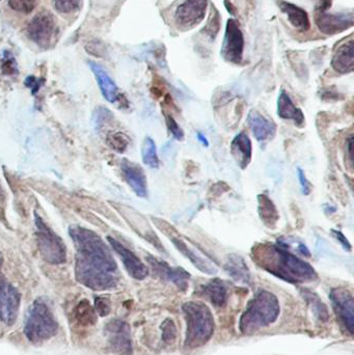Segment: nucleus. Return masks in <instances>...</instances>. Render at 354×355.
<instances>
[{"label":"nucleus","instance_id":"nucleus-22","mask_svg":"<svg viewBox=\"0 0 354 355\" xmlns=\"http://www.w3.org/2000/svg\"><path fill=\"white\" fill-rule=\"evenodd\" d=\"M89 68L95 74L98 85L101 89L102 95L110 103H114L118 99V89L114 81L110 78L105 70L100 64L94 62H89Z\"/></svg>","mask_w":354,"mask_h":355},{"label":"nucleus","instance_id":"nucleus-15","mask_svg":"<svg viewBox=\"0 0 354 355\" xmlns=\"http://www.w3.org/2000/svg\"><path fill=\"white\" fill-rule=\"evenodd\" d=\"M318 29L324 35H333L343 33L353 26V12L328 14L326 10H319L315 17Z\"/></svg>","mask_w":354,"mask_h":355},{"label":"nucleus","instance_id":"nucleus-12","mask_svg":"<svg viewBox=\"0 0 354 355\" xmlns=\"http://www.w3.org/2000/svg\"><path fill=\"white\" fill-rule=\"evenodd\" d=\"M208 0H184L175 12L177 24L185 29L197 26L205 18Z\"/></svg>","mask_w":354,"mask_h":355},{"label":"nucleus","instance_id":"nucleus-29","mask_svg":"<svg viewBox=\"0 0 354 355\" xmlns=\"http://www.w3.org/2000/svg\"><path fill=\"white\" fill-rule=\"evenodd\" d=\"M303 295L305 300H307L309 304L310 308L313 311L315 316L317 317L319 320L326 321L328 319V311L326 308V304H324L319 296L314 292L309 291L308 289L303 290Z\"/></svg>","mask_w":354,"mask_h":355},{"label":"nucleus","instance_id":"nucleus-1","mask_svg":"<svg viewBox=\"0 0 354 355\" xmlns=\"http://www.w3.org/2000/svg\"><path fill=\"white\" fill-rule=\"evenodd\" d=\"M75 256L77 282L95 291H106L118 286V265L107 244L98 234L87 227L74 225L69 229Z\"/></svg>","mask_w":354,"mask_h":355},{"label":"nucleus","instance_id":"nucleus-3","mask_svg":"<svg viewBox=\"0 0 354 355\" xmlns=\"http://www.w3.org/2000/svg\"><path fill=\"white\" fill-rule=\"evenodd\" d=\"M280 312L278 297L267 290H259L241 316L239 329L245 335H251L276 322Z\"/></svg>","mask_w":354,"mask_h":355},{"label":"nucleus","instance_id":"nucleus-37","mask_svg":"<svg viewBox=\"0 0 354 355\" xmlns=\"http://www.w3.org/2000/svg\"><path fill=\"white\" fill-rule=\"evenodd\" d=\"M297 177H299V184H301V192L303 196H309L312 191V184L310 183L307 176H306L305 172L303 168H297Z\"/></svg>","mask_w":354,"mask_h":355},{"label":"nucleus","instance_id":"nucleus-44","mask_svg":"<svg viewBox=\"0 0 354 355\" xmlns=\"http://www.w3.org/2000/svg\"><path fill=\"white\" fill-rule=\"evenodd\" d=\"M2 265V256L1 254H0V266Z\"/></svg>","mask_w":354,"mask_h":355},{"label":"nucleus","instance_id":"nucleus-2","mask_svg":"<svg viewBox=\"0 0 354 355\" xmlns=\"http://www.w3.org/2000/svg\"><path fill=\"white\" fill-rule=\"evenodd\" d=\"M258 266L290 284H306L317 281L318 275L309 263L289 252L280 243H260L251 252Z\"/></svg>","mask_w":354,"mask_h":355},{"label":"nucleus","instance_id":"nucleus-39","mask_svg":"<svg viewBox=\"0 0 354 355\" xmlns=\"http://www.w3.org/2000/svg\"><path fill=\"white\" fill-rule=\"evenodd\" d=\"M332 234L335 239L341 244V246H342L345 250L351 252V248H351V243L342 232L338 231V230H332Z\"/></svg>","mask_w":354,"mask_h":355},{"label":"nucleus","instance_id":"nucleus-21","mask_svg":"<svg viewBox=\"0 0 354 355\" xmlns=\"http://www.w3.org/2000/svg\"><path fill=\"white\" fill-rule=\"evenodd\" d=\"M332 67L340 74H348L353 72L354 69L353 40H349L336 50L333 56Z\"/></svg>","mask_w":354,"mask_h":355},{"label":"nucleus","instance_id":"nucleus-30","mask_svg":"<svg viewBox=\"0 0 354 355\" xmlns=\"http://www.w3.org/2000/svg\"><path fill=\"white\" fill-rule=\"evenodd\" d=\"M107 144L114 151L118 152V153H123V152L126 151L127 148H128L129 139L124 133L116 132L114 133V135H108Z\"/></svg>","mask_w":354,"mask_h":355},{"label":"nucleus","instance_id":"nucleus-27","mask_svg":"<svg viewBox=\"0 0 354 355\" xmlns=\"http://www.w3.org/2000/svg\"><path fill=\"white\" fill-rule=\"evenodd\" d=\"M75 318L79 324L91 327L97 322V312L89 300H83L75 308Z\"/></svg>","mask_w":354,"mask_h":355},{"label":"nucleus","instance_id":"nucleus-28","mask_svg":"<svg viewBox=\"0 0 354 355\" xmlns=\"http://www.w3.org/2000/svg\"><path fill=\"white\" fill-rule=\"evenodd\" d=\"M141 158L143 164L151 168H158L160 166L159 157L157 154V147L155 141L152 137H145L141 147Z\"/></svg>","mask_w":354,"mask_h":355},{"label":"nucleus","instance_id":"nucleus-14","mask_svg":"<svg viewBox=\"0 0 354 355\" xmlns=\"http://www.w3.org/2000/svg\"><path fill=\"white\" fill-rule=\"evenodd\" d=\"M147 261L158 277L174 284L181 291H186L187 288L189 287L191 275L185 269L181 267L170 266L164 261L158 260L157 258L150 254L147 257Z\"/></svg>","mask_w":354,"mask_h":355},{"label":"nucleus","instance_id":"nucleus-43","mask_svg":"<svg viewBox=\"0 0 354 355\" xmlns=\"http://www.w3.org/2000/svg\"><path fill=\"white\" fill-rule=\"evenodd\" d=\"M319 1H321V6H320L319 10H328V6H330L332 0H319Z\"/></svg>","mask_w":354,"mask_h":355},{"label":"nucleus","instance_id":"nucleus-10","mask_svg":"<svg viewBox=\"0 0 354 355\" xmlns=\"http://www.w3.org/2000/svg\"><path fill=\"white\" fill-rule=\"evenodd\" d=\"M21 295L18 290L0 277V321L6 325L16 322L20 308Z\"/></svg>","mask_w":354,"mask_h":355},{"label":"nucleus","instance_id":"nucleus-35","mask_svg":"<svg viewBox=\"0 0 354 355\" xmlns=\"http://www.w3.org/2000/svg\"><path fill=\"white\" fill-rule=\"evenodd\" d=\"M213 10H213H212L211 18H210L209 23H208L206 28L204 29L205 33H207L211 39H214L216 35H218L220 24V15H218V10H216L215 8H213Z\"/></svg>","mask_w":354,"mask_h":355},{"label":"nucleus","instance_id":"nucleus-42","mask_svg":"<svg viewBox=\"0 0 354 355\" xmlns=\"http://www.w3.org/2000/svg\"><path fill=\"white\" fill-rule=\"evenodd\" d=\"M197 139H199L200 143L204 146V147L208 148L209 147V141H208L207 137L203 135L202 132L197 133Z\"/></svg>","mask_w":354,"mask_h":355},{"label":"nucleus","instance_id":"nucleus-18","mask_svg":"<svg viewBox=\"0 0 354 355\" xmlns=\"http://www.w3.org/2000/svg\"><path fill=\"white\" fill-rule=\"evenodd\" d=\"M247 124L259 143L265 144L274 139L276 133V124L257 110H251L247 116Z\"/></svg>","mask_w":354,"mask_h":355},{"label":"nucleus","instance_id":"nucleus-40","mask_svg":"<svg viewBox=\"0 0 354 355\" xmlns=\"http://www.w3.org/2000/svg\"><path fill=\"white\" fill-rule=\"evenodd\" d=\"M8 54V58L4 60L2 69H3V72L6 73V74H14V73L17 72L16 62H15V60L10 54Z\"/></svg>","mask_w":354,"mask_h":355},{"label":"nucleus","instance_id":"nucleus-26","mask_svg":"<svg viewBox=\"0 0 354 355\" xmlns=\"http://www.w3.org/2000/svg\"><path fill=\"white\" fill-rule=\"evenodd\" d=\"M258 213L264 225L268 229H276L280 220V213L276 209V205L267 194H259L258 196Z\"/></svg>","mask_w":354,"mask_h":355},{"label":"nucleus","instance_id":"nucleus-4","mask_svg":"<svg viewBox=\"0 0 354 355\" xmlns=\"http://www.w3.org/2000/svg\"><path fill=\"white\" fill-rule=\"evenodd\" d=\"M182 311L186 321L184 347H202L211 339L215 329L211 310L202 302H191L183 304Z\"/></svg>","mask_w":354,"mask_h":355},{"label":"nucleus","instance_id":"nucleus-9","mask_svg":"<svg viewBox=\"0 0 354 355\" xmlns=\"http://www.w3.org/2000/svg\"><path fill=\"white\" fill-rule=\"evenodd\" d=\"M56 33L55 21L49 12L37 15L27 26V35L41 48H48Z\"/></svg>","mask_w":354,"mask_h":355},{"label":"nucleus","instance_id":"nucleus-38","mask_svg":"<svg viewBox=\"0 0 354 355\" xmlns=\"http://www.w3.org/2000/svg\"><path fill=\"white\" fill-rule=\"evenodd\" d=\"M112 116L109 110H106V108H99V110H96L95 112V118H94V122H95L96 127L97 128H100V127L103 126L104 123L107 122L109 120V116Z\"/></svg>","mask_w":354,"mask_h":355},{"label":"nucleus","instance_id":"nucleus-36","mask_svg":"<svg viewBox=\"0 0 354 355\" xmlns=\"http://www.w3.org/2000/svg\"><path fill=\"white\" fill-rule=\"evenodd\" d=\"M95 310L100 316H107L110 313V302L105 297H96Z\"/></svg>","mask_w":354,"mask_h":355},{"label":"nucleus","instance_id":"nucleus-13","mask_svg":"<svg viewBox=\"0 0 354 355\" xmlns=\"http://www.w3.org/2000/svg\"><path fill=\"white\" fill-rule=\"evenodd\" d=\"M107 241L109 245L112 246V250L120 257L125 269L131 277L137 279V281H143L149 275V268H148L147 265L143 263V261L132 250H129L126 246L123 245L120 241L114 239V238L109 237V236L107 237Z\"/></svg>","mask_w":354,"mask_h":355},{"label":"nucleus","instance_id":"nucleus-41","mask_svg":"<svg viewBox=\"0 0 354 355\" xmlns=\"http://www.w3.org/2000/svg\"><path fill=\"white\" fill-rule=\"evenodd\" d=\"M25 85L29 87L31 92H33V95H35V94H37V91H39V87H41L42 80H39V79L35 78V77L29 76L25 79Z\"/></svg>","mask_w":354,"mask_h":355},{"label":"nucleus","instance_id":"nucleus-7","mask_svg":"<svg viewBox=\"0 0 354 355\" xmlns=\"http://www.w3.org/2000/svg\"><path fill=\"white\" fill-rule=\"evenodd\" d=\"M106 341L110 352L116 355H132L130 327L126 322L118 319L106 324Z\"/></svg>","mask_w":354,"mask_h":355},{"label":"nucleus","instance_id":"nucleus-20","mask_svg":"<svg viewBox=\"0 0 354 355\" xmlns=\"http://www.w3.org/2000/svg\"><path fill=\"white\" fill-rule=\"evenodd\" d=\"M278 116L283 120L292 121L299 127H303L306 122L303 110L295 105L294 102L285 89H282L278 94Z\"/></svg>","mask_w":354,"mask_h":355},{"label":"nucleus","instance_id":"nucleus-19","mask_svg":"<svg viewBox=\"0 0 354 355\" xmlns=\"http://www.w3.org/2000/svg\"><path fill=\"white\" fill-rule=\"evenodd\" d=\"M231 153L241 170H245L251 164L253 158V145L245 132H240L231 144Z\"/></svg>","mask_w":354,"mask_h":355},{"label":"nucleus","instance_id":"nucleus-8","mask_svg":"<svg viewBox=\"0 0 354 355\" xmlns=\"http://www.w3.org/2000/svg\"><path fill=\"white\" fill-rule=\"evenodd\" d=\"M245 50V37L238 22L235 19H229L226 25L222 55L227 62L240 64Z\"/></svg>","mask_w":354,"mask_h":355},{"label":"nucleus","instance_id":"nucleus-17","mask_svg":"<svg viewBox=\"0 0 354 355\" xmlns=\"http://www.w3.org/2000/svg\"><path fill=\"white\" fill-rule=\"evenodd\" d=\"M121 170L125 181L133 192L139 198H147L148 182L143 168L139 164L124 159L121 164Z\"/></svg>","mask_w":354,"mask_h":355},{"label":"nucleus","instance_id":"nucleus-25","mask_svg":"<svg viewBox=\"0 0 354 355\" xmlns=\"http://www.w3.org/2000/svg\"><path fill=\"white\" fill-rule=\"evenodd\" d=\"M278 6H280L281 10L287 15L289 22L294 28L303 31V33L309 31V15L303 8H299L291 2L283 1V0L278 1Z\"/></svg>","mask_w":354,"mask_h":355},{"label":"nucleus","instance_id":"nucleus-5","mask_svg":"<svg viewBox=\"0 0 354 355\" xmlns=\"http://www.w3.org/2000/svg\"><path fill=\"white\" fill-rule=\"evenodd\" d=\"M58 324L48 304L37 298L29 309L24 334L29 342L41 344L57 334Z\"/></svg>","mask_w":354,"mask_h":355},{"label":"nucleus","instance_id":"nucleus-16","mask_svg":"<svg viewBox=\"0 0 354 355\" xmlns=\"http://www.w3.org/2000/svg\"><path fill=\"white\" fill-rule=\"evenodd\" d=\"M166 235H168V239L172 242L178 252H180L185 258L188 259L195 268L208 275H213L218 273V267L209 259L206 258L203 254H200L197 250H195V248L189 246L182 238L178 237L174 233H166Z\"/></svg>","mask_w":354,"mask_h":355},{"label":"nucleus","instance_id":"nucleus-11","mask_svg":"<svg viewBox=\"0 0 354 355\" xmlns=\"http://www.w3.org/2000/svg\"><path fill=\"white\" fill-rule=\"evenodd\" d=\"M330 300L335 312L340 319V322L351 335L354 331V300L353 293L346 288H334L330 291Z\"/></svg>","mask_w":354,"mask_h":355},{"label":"nucleus","instance_id":"nucleus-33","mask_svg":"<svg viewBox=\"0 0 354 355\" xmlns=\"http://www.w3.org/2000/svg\"><path fill=\"white\" fill-rule=\"evenodd\" d=\"M166 122L168 131H170L172 137H174L175 139H177V141H183L185 137L184 131L182 130L180 125L176 122L174 116H170V114H166Z\"/></svg>","mask_w":354,"mask_h":355},{"label":"nucleus","instance_id":"nucleus-23","mask_svg":"<svg viewBox=\"0 0 354 355\" xmlns=\"http://www.w3.org/2000/svg\"><path fill=\"white\" fill-rule=\"evenodd\" d=\"M226 272L232 277L234 281L241 284L251 283V271L247 267V262L239 254H232L228 257L224 266Z\"/></svg>","mask_w":354,"mask_h":355},{"label":"nucleus","instance_id":"nucleus-6","mask_svg":"<svg viewBox=\"0 0 354 355\" xmlns=\"http://www.w3.org/2000/svg\"><path fill=\"white\" fill-rule=\"evenodd\" d=\"M35 238L42 258L48 264L60 265L66 263L67 248L60 236L35 212Z\"/></svg>","mask_w":354,"mask_h":355},{"label":"nucleus","instance_id":"nucleus-24","mask_svg":"<svg viewBox=\"0 0 354 355\" xmlns=\"http://www.w3.org/2000/svg\"><path fill=\"white\" fill-rule=\"evenodd\" d=\"M201 292L213 306L222 308L228 300V285L220 279H211L202 286Z\"/></svg>","mask_w":354,"mask_h":355},{"label":"nucleus","instance_id":"nucleus-32","mask_svg":"<svg viewBox=\"0 0 354 355\" xmlns=\"http://www.w3.org/2000/svg\"><path fill=\"white\" fill-rule=\"evenodd\" d=\"M162 329V340L166 343H172L176 340L177 329L174 321L172 319H166L161 327Z\"/></svg>","mask_w":354,"mask_h":355},{"label":"nucleus","instance_id":"nucleus-31","mask_svg":"<svg viewBox=\"0 0 354 355\" xmlns=\"http://www.w3.org/2000/svg\"><path fill=\"white\" fill-rule=\"evenodd\" d=\"M8 6L16 12L29 14L35 10V0H8Z\"/></svg>","mask_w":354,"mask_h":355},{"label":"nucleus","instance_id":"nucleus-34","mask_svg":"<svg viewBox=\"0 0 354 355\" xmlns=\"http://www.w3.org/2000/svg\"><path fill=\"white\" fill-rule=\"evenodd\" d=\"M81 0H54V6L60 12L68 14L74 12L80 6Z\"/></svg>","mask_w":354,"mask_h":355}]
</instances>
